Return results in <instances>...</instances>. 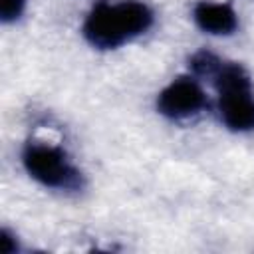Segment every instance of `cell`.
<instances>
[{"instance_id": "6da1fadb", "label": "cell", "mask_w": 254, "mask_h": 254, "mask_svg": "<svg viewBox=\"0 0 254 254\" xmlns=\"http://www.w3.org/2000/svg\"><path fill=\"white\" fill-rule=\"evenodd\" d=\"M153 22L151 10L135 0H127L121 4L99 2L89 12L83 34L87 42L95 48H117L127 40L143 34Z\"/></svg>"}, {"instance_id": "7a4b0ae2", "label": "cell", "mask_w": 254, "mask_h": 254, "mask_svg": "<svg viewBox=\"0 0 254 254\" xmlns=\"http://www.w3.org/2000/svg\"><path fill=\"white\" fill-rule=\"evenodd\" d=\"M220 93V117L232 131L254 129V97L248 75L240 65H220L214 73Z\"/></svg>"}, {"instance_id": "3957f363", "label": "cell", "mask_w": 254, "mask_h": 254, "mask_svg": "<svg viewBox=\"0 0 254 254\" xmlns=\"http://www.w3.org/2000/svg\"><path fill=\"white\" fill-rule=\"evenodd\" d=\"M26 171L40 183L58 189L79 187V173L69 165L64 151L50 145H28L24 151Z\"/></svg>"}, {"instance_id": "277c9868", "label": "cell", "mask_w": 254, "mask_h": 254, "mask_svg": "<svg viewBox=\"0 0 254 254\" xmlns=\"http://www.w3.org/2000/svg\"><path fill=\"white\" fill-rule=\"evenodd\" d=\"M204 105V93L196 81L189 77L175 79L169 87H165L157 99V107L163 115L181 119L194 115Z\"/></svg>"}, {"instance_id": "5b68a950", "label": "cell", "mask_w": 254, "mask_h": 254, "mask_svg": "<svg viewBox=\"0 0 254 254\" xmlns=\"http://www.w3.org/2000/svg\"><path fill=\"white\" fill-rule=\"evenodd\" d=\"M194 22L210 34H230L236 28V14L226 4L198 2L194 6Z\"/></svg>"}, {"instance_id": "8992f818", "label": "cell", "mask_w": 254, "mask_h": 254, "mask_svg": "<svg viewBox=\"0 0 254 254\" xmlns=\"http://www.w3.org/2000/svg\"><path fill=\"white\" fill-rule=\"evenodd\" d=\"M190 65H192V69H194L196 73H200V75H214L222 64H220L212 54L200 52V54H196V56L190 60Z\"/></svg>"}, {"instance_id": "52a82bcc", "label": "cell", "mask_w": 254, "mask_h": 254, "mask_svg": "<svg viewBox=\"0 0 254 254\" xmlns=\"http://www.w3.org/2000/svg\"><path fill=\"white\" fill-rule=\"evenodd\" d=\"M26 0H0V16L4 22L16 20L24 10Z\"/></svg>"}, {"instance_id": "ba28073f", "label": "cell", "mask_w": 254, "mask_h": 254, "mask_svg": "<svg viewBox=\"0 0 254 254\" xmlns=\"http://www.w3.org/2000/svg\"><path fill=\"white\" fill-rule=\"evenodd\" d=\"M2 248H4L6 254H10V252L16 250V246H12V238H10V234H8L6 230L2 232Z\"/></svg>"}]
</instances>
